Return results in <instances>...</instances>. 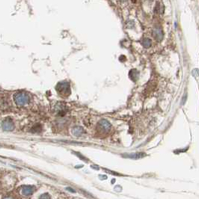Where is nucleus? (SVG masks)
<instances>
[{"instance_id":"1a4fd4ad","label":"nucleus","mask_w":199,"mask_h":199,"mask_svg":"<svg viewBox=\"0 0 199 199\" xmlns=\"http://www.w3.org/2000/svg\"><path fill=\"white\" fill-rule=\"evenodd\" d=\"M39 199H51V196L49 195V194L44 193L43 195H41Z\"/></svg>"},{"instance_id":"0eeeda50","label":"nucleus","mask_w":199,"mask_h":199,"mask_svg":"<svg viewBox=\"0 0 199 199\" xmlns=\"http://www.w3.org/2000/svg\"><path fill=\"white\" fill-rule=\"evenodd\" d=\"M143 45L145 46V47H149L150 45H151V42H150V39H145L143 41Z\"/></svg>"},{"instance_id":"f257e3e1","label":"nucleus","mask_w":199,"mask_h":199,"mask_svg":"<svg viewBox=\"0 0 199 199\" xmlns=\"http://www.w3.org/2000/svg\"><path fill=\"white\" fill-rule=\"evenodd\" d=\"M14 99L18 106H23L26 105L29 102V97L25 93H18L14 94Z\"/></svg>"},{"instance_id":"20e7f679","label":"nucleus","mask_w":199,"mask_h":199,"mask_svg":"<svg viewBox=\"0 0 199 199\" xmlns=\"http://www.w3.org/2000/svg\"><path fill=\"white\" fill-rule=\"evenodd\" d=\"M98 127L100 130V131L107 132L110 129V123L106 120H102V121H99Z\"/></svg>"},{"instance_id":"7ed1b4c3","label":"nucleus","mask_w":199,"mask_h":199,"mask_svg":"<svg viewBox=\"0 0 199 199\" xmlns=\"http://www.w3.org/2000/svg\"><path fill=\"white\" fill-rule=\"evenodd\" d=\"M56 88H57V91L59 93L62 94H68L70 88L69 84L67 83V82H60V83L58 84Z\"/></svg>"},{"instance_id":"6e6552de","label":"nucleus","mask_w":199,"mask_h":199,"mask_svg":"<svg viewBox=\"0 0 199 199\" xmlns=\"http://www.w3.org/2000/svg\"><path fill=\"white\" fill-rule=\"evenodd\" d=\"M80 130H82V128H80V127H76V128H74V130H73V134H75V135H80L81 134V133L82 131H80Z\"/></svg>"},{"instance_id":"9d476101","label":"nucleus","mask_w":199,"mask_h":199,"mask_svg":"<svg viewBox=\"0 0 199 199\" xmlns=\"http://www.w3.org/2000/svg\"><path fill=\"white\" fill-rule=\"evenodd\" d=\"M3 199H14V198H11V197H6V198H4Z\"/></svg>"},{"instance_id":"f03ea898","label":"nucleus","mask_w":199,"mask_h":199,"mask_svg":"<svg viewBox=\"0 0 199 199\" xmlns=\"http://www.w3.org/2000/svg\"><path fill=\"white\" fill-rule=\"evenodd\" d=\"M2 127L5 131H12L14 129V125L11 120L6 119L2 123Z\"/></svg>"},{"instance_id":"423d86ee","label":"nucleus","mask_w":199,"mask_h":199,"mask_svg":"<svg viewBox=\"0 0 199 199\" xmlns=\"http://www.w3.org/2000/svg\"><path fill=\"white\" fill-rule=\"evenodd\" d=\"M154 34L158 40H161L162 38V32L160 29H155L154 32Z\"/></svg>"},{"instance_id":"39448f33","label":"nucleus","mask_w":199,"mask_h":199,"mask_svg":"<svg viewBox=\"0 0 199 199\" xmlns=\"http://www.w3.org/2000/svg\"><path fill=\"white\" fill-rule=\"evenodd\" d=\"M35 188L32 186H24L21 189V193L25 196H29V195H32L34 193Z\"/></svg>"}]
</instances>
